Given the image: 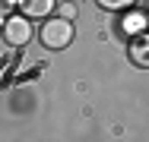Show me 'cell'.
<instances>
[{
  "instance_id": "cell-1",
  "label": "cell",
  "mask_w": 149,
  "mask_h": 142,
  "mask_svg": "<svg viewBox=\"0 0 149 142\" xmlns=\"http://www.w3.org/2000/svg\"><path fill=\"white\" fill-rule=\"evenodd\" d=\"M38 38H41V44L48 48V51H63V48H70V41H73V19H48L41 32H38Z\"/></svg>"
},
{
  "instance_id": "cell-2",
  "label": "cell",
  "mask_w": 149,
  "mask_h": 142,
  "mask_svg": "<svg viewBox=\"0 0 149 142\" xmlns=\"http://www.w3.org/2000/svg\"><path fill=\"white\" fill-rule=\"evenodd\" d=\"M3 38H6V44H13V48H26L29 38H32L29 16H6V22H3Z\"/></svg>"
},
{
  "instance_id": "cell-3",
  "label": "cell",
  "mask_w": 149,
  "mask_h": 142,
  "mask_svg": "<svg viewBox=\"0 0 149 142\" xmlns=\"http://www.w3.org/2000/svg\"><path fill=\"white\" fill-rule=\"evenodd\" d=\"M54 10V0H22V13L29 19H45Z\"/></svg>"
},
{
  "instance_id": "cell-4",
  "label": "cell",
  "mask_w": 149,
  "mask_h": 142,
  "mask_svg": "<svg viewBox=\"0 0 149 142\" xmlns=\"http://www.w3.org/2000/svg\"><path fill=\"white\" fill-rule=\"evenodd\" d=\"M102 10H108V13H120V10H130L136 0H95Z\"/></svg>"
},
{
  "instance_id": "cell-5",
  "label": "cell",
  "mask_w": 149,
  "mask_h": 142,
  "mask_svg": "<svg viewBox=\"0 0 149 142\" xmlns=\"http://www.w3.org/2000/svg\"><path fill=\"white\" fill-rule=\"evenodd\" d=\"M60 16H63V19H73V16H76V6H70V3L60 6Z\"/></svg>"
},
{
  "instance_id": "cell-6",
  "label": "cell",
  "mask_w": 149,
  "mask_h": 142,
  "mask_svg": "<svg viewBox=\"0 0 149 142\" xmlns=\"http://www.w3.org/2000/svg\"><path fill=\"white\" fill-rule=\"evenodd\" d=\"M13 3H22V0H3V6H13Z\"/></svg>"
}]
</instances>
